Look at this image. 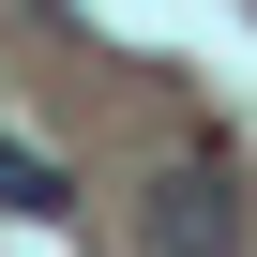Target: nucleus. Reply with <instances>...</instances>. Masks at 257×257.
<instances>
[{
    "label": "nucleus",
    "mask_w": 257,
    "mask_h": 257,
    "mask_svg": "<svg viewBox=\"0 0 257 257\" xmlns=\"http://www.w3.org/2000/svg\"><path fill=\"white\" fill-rule=\"evenodd\" d=\"M242 227H257V212H242L227 167H167V182L137 197V242H152V257H242Z\"/></svg>",
    "instance_id": "obj_1"
},
{
    "label": "nucleus",
    "mask_w": 257,
    "mask_h": 257,
    "mask_svg": "<svg viewBox=\"0 0 257 257\" xmlns=\"http://www.w3.org/2000/svg\"><path fill=\"white\" fill-rule=\"evenodd\" d=\"M0 212H16V227H61V212H76V182H61L46 152H16V137H0Z\"/></svg>",
    "instance_id": "obj_2"
}]
</instances>
